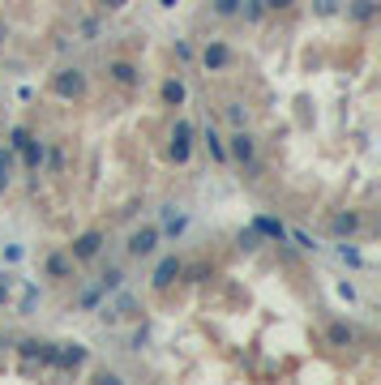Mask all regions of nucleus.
<instances>
[{"label": "nucleus", "instance_id": "obj_1", "mask_svg": "<svg viewBox=\"0 0 381 385\" xmlns=\"http://www.w3.org/2000/svg\"><path fill=\"white\" fill-rule=\"evenodd\" d=\"M227 158L253 172V168H257V137H253L249 129H236V133L227 137Z\"/></svg>", "mask_w": 381, "mask_h": 385}, {"label": "nucleus", "instance_id": "obj_2", "mask_svg": "<svg viewBox=\"0 0 381 385\" xmlns=\"http://www.w3.org/2000/svg\"><path fill=\"white\" fill-rule=\"evenodd\" d=\"M86 364V347L82 343H56V351H51V368H61V372H73Z\"/></svg>", "mask_w": 381, "mask_h": 385}, {"label": "nucleus", "instance_id": "obj_3", "mask_svg": "<svg viewBox=\"0 0 381 385\" xmlns=\"http://www.w3.org/2000/svg\"><path fill=\"white\" fill-rule=\"evenodd\" d=\"M201 65H206V73H223V69L232 65V47H227L223 39H210L206 51H201Z\"/></svg>", "mask_w": 381, "mask_h": 385}, {"label": "nucleus", "instance_id": "obj_4", "mask_svg": "<svg viewBox=\"0 0 381 385\" xmlns=\"http://www.w3.org/2000/svg\"><path fill=\"white\" fill-rule=\"evenodd\" d=\"M180 274H185V261L172 253V257H163V261L154 265V279H150V283H154V291H168V287L180 279Z\"/></svg>", "mask_w": 381, "mask_h": 385}, {"label": "nucleus", "instance_id": "obj_5", "mask_svg": "<svg viewBox=\"0 0 381 385\" xmlns=\"http://www.w3.org/2000/svg\"><path fill=\"white\" fill-rule=\"evenodd\" d=\"M51 90H56L61 99H82V94H86V77H82V69H61L56 82H51Z\"/></svg>", "mask_w": 381, "mask_h": 385}, {"label": "nucleus", "instance_id": "obj_6", "mask_svg": "<svg viewBox=\"0 0 381 385\" xmlns=\"http://www.w3.org/2000/svg\"><path fill=\"white\" fill-rule=\"evenodd\" d=\"M158 240H163V232H158V227H137V232L129 236V257H137V261H142V257H150V253L158 248Z\"/></svg>", "mask_w": 381, "mask_h": 385}, {"label": "nucleus", "instance_id": "obj_7", "mask_svg": "<svg viewBox=\"0 0 381 385\" xmlns=\"http://www.w3.org/2000/svg\"><path fill=\"white\" fill-rule=\"evenodd\" d=\"M103 253V232H82L73 244H69V257L73 261H94Z\"/></svg>", "mask_w": 381, "mask_h": 385}, {"label": "nucleus", "instance_id": "obj_8", "mask_svg": "<svg viewBox=\"0 0 381 385\" xmlns=\"http://www.w3.org/2000/svg\"><path fill=\"white\" fill-rule=\"evenodd\" d=\"M189 154H193V125L189 120H176V129H172V158L185 168Z\"/></svg>", "mask_w": 381, "mask_h": 385}, {"label": "nucleus", "instance_id": "obj_9", "mask_svg": "<svg viewBox=\"0 0 381 385\" xmlns=\"http://www.w3.org/2000/svg\"><path fill=\"white\" fill-rule=\"evenodd\" d=\"M73 257L69 253H51L47 261H43V274H47V279H73Z\"/></svg>", "mask_w": 381, "mask_h": 385}, {"label": "nucleus", "instance_id": "obj_10", "mask_svg": "<svg viewBox=\"0 0 381 385\" xmlns=\"http://www.w3.org/2000/svg\"><path fill=\"white\" fill-rule=\"evenodd\" d=\"M253 227H257L266 240H275V244H287V227L279 223V218H270V214H257V218H253Z\"/></svg>", "mask_w": 381, "mask_h": 385}, {"label": "nucleus", "instance_id": "obj_11", "mask_svg": "<svg viewBox=\"0 0 381 385\" xmlns=\"http://www.w3.org/2000/svg\"><path fill=\"white\" fill-rule=\"evenodd\" d=\"M107 77H112L116 86H142V73L129 61H112V65H107Z\"/></svg>", "mask_w": 381, "mask_h": 385}, {"label": "nucleus", "instance_id": "obj_12", "mask_svg": "<svg viewBox=\"0 0 381 385\" xmlns=\"http://www.w3.org/2000/svg\"><path fill=\"white\" fill-rule=\"evenodd\" d=\"M18 154H22V163H26V172H30V176H35V172H39V168H43V154H47V146H43V141H39V137H30V141H26V146H22V150H18Z\"/></svg>", "mask_w": 381, "mask_h": 385}, {"label": "nucleus", "instance_id": "obj_13", "mask_svg": "<svg viewBox=\"0 0 381 385\" xmlns=\"http://www.w3.org/2000/svg\"><path fill=\"white\" fill-rule=\"evenodd\" d=\"M51 351H56V343H39V339H26L22 343V355L26 360H39L43 368H51Z\"/></svg>", "mask_w": 381, "mask_h": 385}, {"label": "nucleus", "instance_id": "obj_14", "mask_svg": "<svg viewBox=\"0 0 381 385\" xmlns=\"http://www.w3.org/2000/svg\"><path fill=\"white\" fill-rule=\"evenodd\" d=\"M330 227H335V236H356V232H360V214H356V210L335 214V218H330Z\"/></svg>", "mask_w": 381, "mask_h": 385}, {"label": "nucleus", "instance_id": "obj_15", "mask_svg": "<svg viewBox=\"0 0 381 385\" xmlns=\"http://www.w3.org/2000/svg\"><path fill=\"white\" fill-rule=\"evenodd\" d=\"M120 287H125V270H120V265H107V270L99 274V291L107 296V291H120Z\"/></svg>", "mask_w": 381, "mask_h": 385}, {"label": "nucleus", "instance_id": "obj_16", "mask_svg": "<svg viewBox=\"0 0 381 385\" xmlns=\"http://www.w3.org/2000/svg\"><path fill=\"white\" fill-rule=\"evenodd\" d=\"M325 339H330V347H351V343H356V329H351L347 321H335Z\"/></svg>", "mask_w": 381, "mask_h": 385}, {"label": "nucleus", "instance_id": "obj_17", "mask_svg": "<svg viewBox=\"0 0 381 385\" xmlns=\"http://www.w3.org/2000/svg\"><path fill=\"white\" fill-rule=\"evenodd\" d=\"M347 18H351V22H373V18H377V0H351V5H347Z\"/></svg>", "mask_w": 381, "mask_h": 385}, {"label": "nucleus", "instance_id": "obj_18", "mask_svg": "<svg viewBox=\"0 0 381 385\" xmlns=\"http://www.w3.org/2000/svg\"><path fill=\"white\" fill-rule=\"evenodd\" d=\"M185 94H189V90H185V82H180V77L163 82V103H168V107H180V103H185Z\"/></svg>", "mask_w": 381, "mask_h": 385}, {"label": "nucleus", "instance_id": "obj_19", "mask_svg": "<svg viewBox=\"0 0 381 385\" xmlns=\"http://www.w3.org/2000/svg\"><path fill=\"white\" fill-rule=\"evenodd\" d=\"M206 146H210V154H214V163H227V141L214 133V129H206Z\"/></svg>", "mask_w": 381, "mask_h": 385}, {"label": "nucleus", "instance_id": "obj_20", "mask_svg": "<svg viewBox=\"0 0 381 385\" xmlns=\"http://www.w3.org/2000/svg\"><path fill=\"white\" fill-rule=\"evenodd\" d=\"M236 244H240V253H257V248H261V232H257V227H244V232L236 236Z\"/></svg>", "mask_w": 381, "mask_h": 385}, {"label": "nucleus", "instance_id": "obj_21", "mask_svg": "<svg viewBox=\"0 0 381 385\" xmlns=\"http://www.w3.org/2000/svg\"><path fill=\"white\" fill-rule=\"evenodd\" d=\"M214 18H240V0H210Z\"/></svg>", "mask_w": 381, "mask_h": 385}, {"label": "nucleus", "instance_id": "obj_22", "mask_svg": "<svg viewBox=\"0 0 381 385\" xmlns=\"http://www.w3.org/2000/svg\"><path fill=\"white\" fill-rule=\"evenodd\" d=\"M99 300H103V291H99V287H86V291L77 296V308L90 313V308H99Z\"/></svg>", "mask_w": 381, "mask_h": 385}, {"label": "nucleus", "instance_id": "obj_23", "mask_svg": "<svg viewBox=\"0 0 381 385\" xmlns=\"http://www.w3.org/2000/svg\"><path fill=\"white\" fill-rule=\"evenodd\" d=\"M339 9H343V0H313V13L317 18H335Z\"/></svg>", "mask_w": 381, "mask_h": 385}, {"label": "nucleus", "instance_id": "obj_24", "mask_svg": "<svg viewBox=\"0 0 381 385\" xmlns=\"http://www.w3.org/2000/svg\"><path fill=\"white\" fill-rule=\"evenodd\" d=\"M240 13H244L249 22H261V18H266V5H261V0H240Z\"/></svg>", "mask_w": 381, "mask_h": 385}, {"label": "nucleus", "instance_id": "obj_25", "mask_svg": "<svg viewBox=\"0 0 381 385\" xmlns=\"http://www.w3.org/2000/svg\"><path fill=\"white\" fill-rule=\"evenodd\" d=\"M26 141H30V129H22V125H13V129H9V150L18 154V150H22Z\"/></svg>", "mask_w": 381, "mask_h": 385}, {"label": "nucleus", "instance_id": "obj_26", "mask_svg": "<svg viewBox=\"0 0 381 385\" xmlns=\"http://www.w3.org/2000/svg\"><path fill=\"white\" fill-rule=\"evenodd\" d=\"M112 313H116V317H137V300L120 291V300H116V308H112Z\"/></svg>", "mask_w": 381, "mask_h": 385}, {"label": "nucleus", "instance_id": "obj_27", "mask_svg": "<svg viewBox=\"0 0 381 385\" xmlns=\"http://www.w3.org/2000/svg\"><path fill=\"white\" fill-rule=\"evenodd\" d=\"M185 274H189V283H206L210 274H214V265H206V261H201V265H193V270H185Z\"/></svg>", "mask_w": 381, "mask_h": 385}, {"label": "nucleus", "instance_id": "obj_28", "mask_svg": "<svg viewBox=\"0 0 381 385\" xmlns=\"http://www.w3.org/2000/svg\"><path fill=\"white\" fill-rule=\"evenodd\" d=\"M227 120H232L236 129H244V120H249V112H244V107H240V103H227Z\"/></svg>", "mask_w": 381, "mask_h": 385}, {"label": "nucleus", "instance_id": "obj_29", "mask_svg": "<svg viewBox=\"0 0 381 385\" xmlns=\"http://www.w3.org/2000/svg\"><path fill=\"white\" fill-rule=\"evenodd\" d=\"M43 158H47V168H51V172H56V176L65 172V150H61V146H56V150H51V154H43Z\"/></svg>", "mask_w": 381, "mask_h": 385}, {"label": "nucleus", "instance_id": "obj_30", "mask_svg": "<svg viewBox=\"0 0 381 385\" xmlns=\"http://www.w3.org/2000/svg\"><path fill=\"white\" fill-rule=\"evenodd\" d=\"M9 172H13V150L0 146V176H9Z\"/></svg>", "mask_w": 381, "mask_h": 385}, {"label": "nucleus", "instance_id": "obj_31", "mask_svg": "<svg viewBox=\"0 0 381 385\" xmlns=\"http://www.w3.org/2000/svg\"><path fill=\"white\" fill-rule=\"evenodd\" d=\"M339 257H343L347 265H360V248H351V244H339Z\"/></svg>", "mask_w": 381, "mask_h": 385}, {"label": "nucleus", "instance_id": "obj_32", "mask_svg": "<svg viewBox=\"0 0 381 385\" xmlns=\"http://www.w3.org/2000/svg\"><path fill=\"white\" fill-rule=\"evenodd\" d=\"M35 304H39V287H26V296H22V313H35Z\"/></svg>", "mask_w": 381, "mask_h": 385}, {"label": "nucleus", "instance_id": "obj_33", "mask_svg": "<svg viewBox=\"0 0 381 385\" xmlns=\"http://www.w3.org/2000/svg\"><path fill=\"white\" fill-rule=\"evenodd\" d=\"M261 5H266V13H283V9L296 5V0H261Z\"/></svg>", "mask_w": 381, "mask_h": 385}, {"label": "nucleus", "instance_id": "obj_34", "mask_svg": "<svg viewBox=\"0 0 381 385\" xmlns=\"http://www.w3.org/2000/svg\"><path fill=\"white\" fill-rule=\"evenodd\" d=\"M146 339H150V329H146V325H142V329H137V334H133V339H129V351H142V343H146Z\"/></svg>", "mask_w": 381, "mask_h": 385}, {"label": "nucleus", "instance_id": "obj_35", "mask_svg": "<svg viewBox=\"0 0 381 385\" xmlns=\"http://www.w3.org/2000/svg\"><path fill=\"white\" fill-rule=\"evenodd\" d=\"M5 304H9V279L0 274V308H5Z\"/></svg>", "mask_w": 381, "mask_h": 385}, {"label": "nucleus", "instance_id": "obj_36", "mask_svg": "<svg viewBox=\"0 0 381 385\" xmlns=\"http://www.w3.org/2000/svg\"><path fill=\"white\" fill-rule=\"evenodd\" d=\"M125 5H129V0H103V9H107V13H120Z\"/></svg>", "mask_w": 381, "mask_h": 385}, {"label": "nucleus", "instance_id": "obj_37", "mask_svg": "<svg viewBox=\"0 0 381 385\" xmlns=\"http://www.w3.org/2000/svg\"><path fill=\"white\" fill-rule=\"evenodd\" d=\"M5 39H9V26H5V22H0V43H5Z\"/></svg>", "mask_w": 381, "mask_h": 385}, {"label": "nucleus", "instance_id": "obj_38", "mask_svg": "<svg viewBox=\"0 0 381 385\" xmlns=\"http://www.w3.org/2000/svg\"><path fill=\"white\" fill-rule=\"evenodd\" d=\"M158 5H163V9H176V0H158Z\"/></svg>", "mask_w": 381, "mask_h": 385}]
</instances>
